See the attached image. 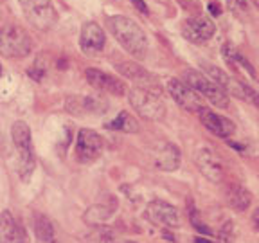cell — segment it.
<instances>
[{
  "instance_id": "obj_1",
  "label": "cell",
  "mask_w": 259,
  "mask_h": 243,
  "mask_svg": "<svg viewBox=\"0 0 259 243\" xmlns=\"http://www.w3.org/2000/svg\"><path fill=\"white\" fill-rule=\"evenodd\" d=\"M106 25L110 27L115 40L119 42L126 53L135 56L137 60H142L148 54V36L142 31V27L135 20L128 16L115 15L106 18Z\"/></svg>"
},
{
  "instance_id": "obj_2",
  "label": "cell",
  "mask_w": 259,
  "mask_h": 243,
  "mask_svg": "<svg viewBox=\"0 0 259 243\" xmlns=\"http://www.w3.org/2000/svg\"><path fill=\"white\" fill-rule=\"evenodd\" d=\"M11 141L16 150V173L22 180H27V178H31L34 166H36V155H34V148H32V135L27 123H13Z\"/></svg>"
},
{
  "instance_id": "obj_3",
  "label": "cell",
  "mask_w": 259,
  "mask_h": 243,
  "mask_svg": "<svg viewBox=\"0 0 259 243\" xmlns=\"http://www.w3.org/2000/svg\"><path fill=\"white\" fill-rule=\"evenodd\" d=\"M189 89H193L194 92L198 94L200 97H205L209 99L210 105H214L216 108H227L229 106V94L223 89H220L216 83L205 77L202 72L194 69H187L186 72L182 74V79Z\"/></svg>"
},
{
  "instance_id": "obj_4",
  "label": "cell",
  "mask_w": 259,
  "mask_h": 243,
  "mask_svg": "<svg viewBox=\"0 0 259 243\" xmlns=\"http://www.w3.org/2000/svg\"><path fill=\"white\" fill-rule=\"evenodd\" d=\"M128 101L132 108L148 121H162L166 117V105L155 92L134 87L128 92Z\"/></svg>"
},
{
  "instance_id": "obj_5",
  "label": "cell",
  "mask_w": 259,
  "mask_h": 243,
  "mask_svg": "<svg viewBox=\"0 0 259 243\" xmlns=\"http://www.w3.org/2000/svg\"><path fill=\"white\" fill-rule=\"evenodd\" d=\"M32 51V40L18 25H0V54L8 58H24Z\"/></svg>"
},
{
  "instance_id": "obj_6",
  "label": "cell",
  "mask_w": 259,
  "mask_h": 243,
  "mask_svg": "<svg viewBox=\"0 0 259 243\" xmlns=\"http://www.w3.org/2000/svg\"><path fill=\"white\" fill-rule=\"evenodd\" d=\"M18 2L25 20L32 27L44 31L51 29L58 22V11L51 0H18Z\"/></svg>"
},
{
  "instance_id": "obj_7",
  "label": "cell",
  "mask_w": 259,
  "mask_h": 243,
  "mask_svg": "<svg viewBox=\"0 0 259 243\" xmlns=\"http://www.w3.org/2000/svg\"><path fill=\"white\" fill-rule=\"evenodd\" d=\"M101 151H103L101 135L90 128H81L76 139V148H74L76 160L81 162V164H90V162L99 158Z\"/></svg>"
},
{
  "instance_id": "obj_8",
  "label": "cell",
  "mask_w": 259,
  "mask_h": 243,
  "mask_svg": "<svg viewBox=\"0 0 259 243\" xmlns=\"http://www.w3.org/2000/svg\"><path fill=\"white\" fill-rule=\"evenodd\" d=\"M146 218L153 225L162 227V229H177L180 225L178 209L166 200H151L146 206Z\"/></svg>"
},
{
  "instance_id": "obj_9",
  "label": "cell",
  "mask_w": 259,
  "mask_h": 243,
  "mask_svg": "<svg viewBox=\"0 0 259 243\" xmlns=\"http://www.w3.org/2000/svg\"><path fill=\"white\" fill-rule=\"evenodd\" d=\"M166 87H167V92H169V96L173 97L175 103H177V105L180 106L182 110L191 112V113H198L200 110L203 108L202 97L194 92L193 89H189L184 81L169 79Z\"/></svg>"
},
{
  "instance_id": "obj_10",
  "label": "cell",
  "mask_w": 259,
  "mask_h": 243,
  "mask_svg": "<svg viewBox=\"0 0 259 243\" xmlns=\"http://www.w3.org/2000/svg\"><path fill=\"white\" fill-rule=\"evenodd\" d=\"M214 22L205 15H196L187 18L182 24V36L193 44H203L214 36Z\"/></svg>"
},
{
  "instance_id": "obj_11",
  "label": "cell",
  "mask_w": 259,
  "mask_h": 243,
  "mask_svg": "<svg viewBox=\"0 0 259 243\" xmlns=\"http://www.w3.org/2000/svg\"><path fill=\"white\" fill-rule=\"evenodd\" d=\"M194 164L203 177L212 184H218L223 180V164L220 157L209 148H200L194 153Z\"/></svg>"
},
{
  "instance_id": "obj_12",
  "label": "cell",
  "mask_w": 259,
  "mask_h": 243,
  "mask_svg": "<svg viewBox=\"0 0 259 243\" xmlns=\"http://www.w3.org/2000/svg\"><path fill=\"white\" fill-rule=\"evenodd\" d=\"M106 45V34L99 24L96 22H87L81 27V36H79V47L87 56H97L103 53V49Z\"/></svg>"
},
{
  "instance_id": "obj_13",
  "label": "cell",
  "mask_w": 259,
  "mask_h": 243,
  "mask_svg": "<svg viewBox=\"0 0 259 243\" xmlns=\"http://www.w3.org/2000/svg\"><path fill=\"white\" fill-rule=\"evenodd\" d=\"M180 158H182L180 150L173 142L162 141L151 150V160L160 171H167V173L177 171L180 166Z\"/></svg>"
},
{
  "instance_id": "obj_14",
  "label": "cell",
  "mask_w": 259,
  "mask_h": 243,
  "mask_svg": "<svg viewBox=\"0 0 259 243\" xmlns=\"http://www.w3.org/2000/svg\"><path fill=\"white\" fill-rule=\"evenodd\" d=\"M85 77L94 89L101 90V92H108V94H112V96H122V94L126 92L124 81L112 76V74L105 72V70H101V69H94V67L92 69H87Z\"/></svg>"
},
{
  "instance_id": "obj_15",
  "label": "cell",
  "mask_w": 259,
  "mask_h": 243,
  "mask_svg": "<svg viewBox=\"0 0 259 243\" xmlns=\"http://www.w3.org/2000/svg\"><path fill=\"white\" fill-rule=\"evenodd\" d=\"M198 113H200V121H202V125L209 130L210 134L216 135V137L229 139L232 134H234L236 125L231 121V119L223 117V115H220V113L205 108V106H203Z\"/></svg>"
},
{
  "instance_id": "obj_16",
  "label": "cell",
  "mask_w": 259,
  "mask_h": 243,
  "mask_svg": "<svg viewBox=\"0 0 259 243\" xmlns=\"http://www.w3.org/2000/svg\"><path fill=\"white\" fill-rule=\"evenodd\" d=\"M115 67H117V70L122 76L135 81V83H137L135 87H139V89H146V90H150V92H153V90L157 89V79H155V76L148 72L146 69H142L141 65L132 63V61H122V63H117Z\"/></svg>"
},
{
  "instance_id": "obj_17",
  "label": "cell",
  "mask_w": 259,
  "mask_h": 243,
  "mask_svg": "<svg viewBox=\"0 0 259 243\" xmlns=\"http://www.w3.org/2000/svg\"><path fill=\"white\" fill-rule=\"evenodd\" d=\"M65 108L74 115H87V113L103 112L106 108V103L89 96H70L65 101Z\"/></svg>"
},
{
  "instance_id": "obj_18",
  "label": "cell",
  "mask_w": 259,
  "mask_h": 243,
  "mask_svg": "<svg viewBox=\"0 0 259 243\" xmlns=\"http://www.w3.org/2000/svg\"><path fill=\"white\" fill-rule=\"evenodd\" d=\"M0 243H25V232L9 211L0 215Z\"/></svg>"
},
{
  "instance_id": "obj_19",
  "label": "cell",
  "mask_w": 259,
  "mask_h": 243,
  "mask_svg": "<svg viewBox=\"0 0 259 243\" xmlns=\"http://www.w3.org/2000/svg\"><path fill=\"white\" fill-rule=\"evenodd\" d=\"M223 58H225L227 65H229L231 70H234V72H238V74H247V76H250V79H255L254 67H252L247 61V58L241 56L231 44L223 45Z\"/></svg>"
},
{
  "instance_id": "obj_20",
  "label": "cell",
  "mask_w": 259,
  "mask_h": 243,
  "mask_svg": "<svg viewBox=\"0 0 259 243\" xmlns=\"http://www.w3.org/2000/svg\"><path fill=\"white\" fill-rule=\"evenodd\" d=\"M225 198L227 204L231 207H234L236 211H247L252 204V194L248 189H245L243 186L238 184H231L225 189Z\"/></svg>"
},
{
  "instance_id": "obj_21",
  "label": "cell",
  "mask_w": 259,
  "mask_h": 243,
  "mask_svg": "<svg viewBox=\"0 0 259 243\" xmlns=\"http://www.w3.org/2000/svg\"><path fill=\"white\" fill-rule=\"evenodd\" d=\"M106 128L115 130V132H124V134H137L139 123L135 121V117L132 115V113L122 110V112L117 113V117L112 119L110 123H106Z\"/></svg>"
},
{
  "instance_id": "obj_22",
  "label": "cell",
  "mask_w": 259,
  "mask_h": 243,
  "mask_svg": "<svg viewBox=\"0 0 259 243\" xmlns=\"http://www.w3.org/2000/svg\"><path fill=\"white\" fill-rule=\"evenodd\" d=\"M81 243H115V234L106 225H92L81 236Z\"/></svg>"
},
{
  "instance_id": "obj_23",
  "label": "cell",
  "mask_w": 259,
  "mask_h": 243,
  "mask_svg": "<svg viewBox=\"0 0 259 243\" xmlns=\"http://www.w3.org/2000/svg\"><path fill=\"white\" fill-rule=\"evenodd\" d=\"M34 232H36V238L40 239V243H56L54 225L45 215L38 213V215L34 216Z\"/></svg>"
},
{
  "instance_id": "obj_24",
  "label": "cell",
  "mask_w": 259,
  "mask_h": 243,
  "mask_svg": "<svg viewBox=\"0 0 259 243\" xmlns=\"http://www.w3.org/2000/svg\"><path fill=\"white\" fill-rule=\"evenodd\" d=\"M115 209H117V202L112 204V206H105V204L92 206L85 213V220L90 223V225H105V222L112 216V213Z\"/></svg>"
},
{
  "instance_id": "obj_25",
  "label": "cell",
  "mask_w": 259,
  "mask_h": 243,
  "mask_svg": "<svg viewBox=\"0 0 259 243\" xmlns=\"http://www.w3.org/2000/svg\"><path fill=\"white\" fill-rule=\"evenodd\" d=\"M229 8H231L236 15L248 13V0H229Z\"/></svg>"
},
{
  "instance_id": "obj_26",
  "label": "cell",
  "mask_w": 259,
  "mask_h": 243,
  "mask_svg": "<svg viewBox=\"0 0 259 243\" xmlns=\"http://www.w3.org/2000/svg\"><path fill=\"white\" fill-rule=\"evenodd\" d=\"M132 2H134V6L142 13V15H148V6H146L144 0H132Z\"/></svg>"
},
{
  "instance_id": "obj_27",
  "label": "cell",
  "mask_w": 259,
  "mask_h": 243,
  "mask_svg": "<svg viewBox=\"0 0 259 243\" xmlns=\"http://www.w3.org/2000/svg\"><path fill=\"white\" fill-rule=\"evenodd\" d=\"M209 11H210V15L220 16V15H222V6L214 4V2H210V4H209Z\"/></svg>"
},
{
  "instance_id": "obj_28",
  "label": "cell",
  "mask_w": 259,
  "mask_h": 243,
  "mask_svg": "<svg viewBox=\"0 0 259 243\" xmlns=\"http://www.w3.org/2000/svg\"><path fill=\"white\" fill-rule=\"evenodd\" d=\"M248 2H250L252 6H255V8H257V6H259V0H248Z\"/></svg>"
},
{
  "instance_id": "obj_29",
  "label": "cell",
  "mask_w": 259,
  "mask_h": 243,
  "mask_svg": "<svg viewBox=\"0 0 259 243\" xmlns=\"http://www.w3.org/2000/svg\"><path fill=\"white\" fill-rule=\"evenodd\" d=\"M222 243H231V241H229L227 238H223V239H222Z\"/></svg>"
},
{
  "instance_id": "obj_30",
  "label": "cell",
  "mask_w": 259,
  "mask_h": 243,
  "mask_svg": "<svg viewBox=\"0 0 259 243\" xmlns=\"http://www.w3.org/2000/svg\"><path fill=\"white\" fill-rule=\"evenodd\" d=\"M0 76H2V65H0Z\"/></svg>"
},
{
  "instance_id": "obj_31",
  "label": "cell",
  "mask_w": 259,
  "mask_h": 243,
  "mask_svg": "<svg viewBox=\"0 0 259 243\" xmlns=\"http://www.w3.org/2000/svg\"><path fill=\"white\" fill-rule=\"evenodd\" d=\"M124 243H137V241H124Z\"/></svg>"
},
{
  "instance_id": "obj_32",
  "label": "cell",
  "mask_w": 259,
  "mask_h": 243,
  "mask_svg": "<svg viewBox=\"0 0 259 243\" xmlns=\"http://www.w3.org/2000/svg\"><path fill=\"white\" fill-rule=\"evenodd\" d=\"M0 2H2V0H0Z\"/></svg>"
}]
</instances>
